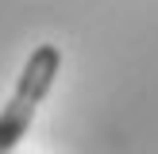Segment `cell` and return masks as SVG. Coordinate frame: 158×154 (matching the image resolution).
Segmentation results:
<instances>
[{
  "label": "cell",
  "mask_w": 158,
  "mask_h": 154,
  "mask_svg": "<svg viewBox=\"0 0 158 154\" xmlns=\"http://www.w3.org/2000/svg\"><path fill=\"white\" fill-rule=\"evenodd\" d=\"M58 66H62V50L54 43H43L31 50L27 66H23L19 81H15V92L4 108H0V154H15L19 139L27 135L31 120H35L39 104L46 100L54 77H58Z\"/></svg>",
  "instance_id": "1"
}]
</instances>
